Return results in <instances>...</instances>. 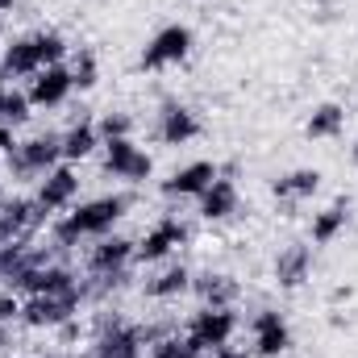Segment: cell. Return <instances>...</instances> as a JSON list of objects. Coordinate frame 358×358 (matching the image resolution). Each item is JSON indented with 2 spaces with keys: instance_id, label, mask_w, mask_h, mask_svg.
<instances>
[{
  "instance_id": "30",
  "label": "cell",
  "mask_w": 358,
  "mask_h": 358,
  "mask_svg": "<svg viewBox=\"0 0 358 358\" xmlns=\"http://www.w3.org/2000/svg\"><path fill=\"white\" fill-rule=\"evenodd\" d=\"M350 296H355V287H350V283H342V287H334V296H329V300H334V304H342V300H350Z\"/></svg>"
},
{
  "instance_id": "27",
  "label": "cell",
  "mask_w": 358,
  "mask_h": 358,
  "mask_svg": "<svg viewBox=\"0 0 358 358\" xmlns=\"http://www.w3.org/2000/svg\"><path fill=\"white\" fill-rule=\"evenodd\" d=\"M71 80H76V88H80V92L96 88V55H92L88 46L76 55V63H71Z\"/></svg>"
},
{
  "instance_id": "4",
  "label": "cell",
  "mask_w": 358,
  "mask_h": 358,
  "mask_svg": "<svg viewBox=\"0 0 358 358\" xmlns=\"http://www.w3.org/2000/svg\"><path fill=\"white\" fill-rule=\"evenodd\" d=\"M187 50H192V29L187 25H163L150 42H146V50H142V59H138V67L142 71H163V67H176L187 59Z\"/></svg>"
},
{
  "instance_id": "23",
  "label": "cell",
  "mask_w": 358,
  "mask_h": 358,
  "mask_svg": "<svg viewBox=\"0 0 358 358\" xmlns=\"http://www.w3.org/2000/svg\"><path fill=\"white\" fill-rule=\"evenodd\" d=\"M150 358H208L187 334H163L159 342H150Z\"/></svg>"
},
{
  "instance_id": "15",
  "label": "cell",
  "mask_w": 358,
  "mask_h": 358,
  "mask_svg": "<svg viewBox=\"0 0 358 358\" xmlns=\"http://www.w3.org/2000/svg\"><path fill=\"white\" fill-rule=\"evenodd\" d=\"M221 176V167L217 163H208V159H200V163H187V167H179L171 179H163V196L167 200H187V196H200L213 179Z\"/></svg>"
},
{
  "instance_id": "14",
  "label": "cell",
  "mask_w": 358,
  "mask_h": 358,
  "mask_svg": "<svg viewBox=\"0 0 358 358\" xmlns=\"http://www.w3.org/2000/svg\"><path fill=\"white\" fill-rule=\"evenodd\" d=\"M192 138H200L196 113H192L187 104H179V100H167V104L159 108V142H163V146H187Z\"/></svg>"
},
{
  "instance_id": "32",
  "label": "cell",
  "mask_w": 358,
  "mask_h": 358,
  "mask_svg": "<svg viewBox=\"0 0 358 358\" xmlns=\"http://www.w3.org/2000/svg\"><path fill=\"white\" fill-rule=\"evenodd\" d=\"M4 346H13V329H8V325H0V350H4Z\"/></svg>"
},
{
  "instance_id": "20",
  "label": "cell",
  "mask_w": 358,
  "mask_h": 358,
  "mask_svg": "<svg viewBox=\"0 0 358 358\" xmlns=\"http://www.w3.org/2000/svg\"><path fill=\"white\" fill-rule=\"evenodd\" d=\"M342 129H346V108H342V104H334V100L317 104V108H313V117L304 121V134H308V138H317V142H325V138H342Z\"/></svg>"
},
{
  "instance_id": "10",
  "label": "cell",
  "mask_w": 358,
  "mask_h": 358,
  "mask_svg": "<svg viewBox=\"0 0 358 358\" xmlns=\"http://www.w3.org/2000/svg\"><path fill=\"white\" fill-rule=\"evenodd\" d=\"M250 329H255V355L259 358H279L292 346V329H287L283 313H275V308H259Z\"/></svg>"
},
{
  "instance_id": "36",
  "label": "cell",
  "mask_w": 358,
  "mask_h": 358,
  "mask_svg": "<svg viewBox=\"0 0 358 358\" xmlns=\"http://www.w3.org/2000/svg\"><path fill=\"white\" fill-rule=\"evenodd\" d=\"M50 358H71V355H50Z\"/></svg>"
},
{
  "instance_id": "22",
  "label": "cell",
  "mask_w": 358,
  "mask_h": 358,
  "mask_svg": "<svg viewBox=\"0 0 358 358\" xmlns=\"http://www.w3.org/2000/svg\"><path fill=\"white\" fill-rule=\"evenodd\" d=\"M96 146H100L96 121H76V125L63 134V163H80V159H88Z\"/></svg>"
},
{
  "instance_id": "28",
  "label": "cell",
  "mask_w": 358,
  "mask_h": 358,
  "mask_svg": "<svg viewBox=\"0 0 358 358\" xmlns=\"http://www.w3.org/2000/svg\"><path fill=\"white\" fill-rule=\"evenodd\" d=\"M13 321H21V296L13 287H4L0 292V325H13Z\"/></svg>"
},
{
  "instance_id": "31",
  "label": "cell",
  "mask_w": 358,
  "mask_h": 358,
  "mask_svg": "<svg viewBox=\"0 0 358 358\" xmlns=\"http://www.w3.org/2000/svg\"><path fill=\"white\" fill-rule=\"evenodd\" d=\"M208 358H246L242 350H234V346H221V350H213Z\"/></svg>"
},
{
  "instance_id": "25",
  "label": "cell",
  "mask_w": 358,
  "mask_h": 358,
  "mask_svg": "<svg viewBox=\"0 0 358 358\" xmlns=\"http://www.w3.org/2000/svg\"><path fill=\"white\" fill-rule=\"evenodd\" d=\"M29 108H34V104H29V96H25V92H0V125H13V129H17V125H25V121H29Z\"/></svg>"
},
{
  "instance_id": "16",
  "label": "cell",
  "mask_w": 358,
  "mask_h": 358,
  "mask_svg": "<svg viewBox=\"0 0 358 358\" xmlns=\"http://www.w3.org/2000/svg\"><path fill=\"white\" fill-rule=\"evenodd\" d=\"M0 71H4V80H34V76L42 71V55H38L34 34H25V38H17V42L4 46Z\"/></svg>"
},
{
  "instance_id": "35",
  "label": "cell",
  "mask_w": 358,
  "mask_h": 358,
  "mask_svg": "<svg viewBox=\"0 0 358 358\" xmlns=\"http://www.w3.org/2000/svg\"><path fill=\"white\" fill-rule=\"evenodd\" d=\"M0 92H4V71H0Z\"/></svg>"
},
{
  "instance_id": "7",
  "label": "cell",
  "mask_w": 358,
  "mask_h": 358,
  "mask_svg": "<svg viewBox=\"0 0 358 358\" xmlns=\"http://www.w3.org/2000/svg\"><path fill=\"white\" fill-rule=\"evenodd\" d=\"M76 196H80V176H76L67 163H59L55 171H46V176H42L34 200L42 204V213H46V217H55V213L71 208V204H76Z\"/></svg>"
},
{
  "instance_id": "6",
  "label": "cell",
  "mask_w": 358,
  "mask_h": 358,
  "mask_svg": "<svg viewBox=\"0 0 358 358\" xmlns=\"http://www.w3.org/2000/svg\"><path fill=\"white\" fill-rule=\"evenodd\" d=\"M155 171V159L146 150L134 146V138H117V142H104V176L125 179V183H146Z\"/></svg>"
},
{
  "instance_id": "13",
  "label": "cell",
  "mask_w": 358,
  "mask_h": 358,
  "mask_svg": "<svg viewBox=\"0 0 358 358\" xmlns=\"http://www.w3.org/2000/svg\"><path fill=\"white\" fill-rule=\"evenodd\" d=\"M271 275H275V283L279 287H300L308 275H313V246L308 242H287L279 255H275V263H271Z\"/></svg>"
},
{
  "instance_id": "24",
  "label": "cell",
  "mask_w": 358,
  "mask_h": 358,
  "mask_svg": "<svg viewBox=\"0 0 358 358\" xmlns=\"http://www.w3.org/2000/svg\"><path fill=\"white\" fill-rule=\"evenodd\" d=\"M96 134H100V146H104V142H117V138H129V134H134V117L121 113V108H108V113H100Z\"/></svg>"
},
{
  "instance_id": "9",
  "label": "cell",
  "mask_w": 358,
  "mask_h": 358,
  "mask_svg": "<svg viewBox=\"0 0 358 358\" xmlns=\"http://www.w3.org/2000/svg\"><path fill=\"white\" fill-rule=\"evenodd\" d=\"M187 242V225L183 221H176V217H163L142 242H138V250H134V259L138 263H163L171 250H179Z\"/></svg>"
},
{
  "instance_id": "11",
  "label": "cell",
  "mask_w": 358,
  "mask_h": 358,
  "mask_svg": "<svg viewBox=\"0 0 358 358\" xmlns=\"http://www.w3.org/2000/svg\"><path fill=\"white\" fill-rule=\"evenodd\" d=\"M192 292H196L200 308H234L242 296V283L225 271H200V275H192Z\"/></svg>"
},
{
  "instance_id": "1",
  "label": "cell",
  "mask_w": 358,
  "mask_h": 358,
  "mask_svg": "<svg viewBox=\"0 0 358 358\" xmlns=\"http://www.w3.org/2000/svg\"><path fill=\"white\" fill-rule=\"evenodd\" d=\"M129 204H134L129 196H96L88 204H80L76 213H67L63 221L50 225L55 250H76L84 238H104V234H113V225L125 217Z\"/></svg>"
},
{
  "instance_id": "29",
  "label": "cell",
  "mask_w": 358,
  "mask_h": 358,
  "mask_svg": "<svg viewBox=\"0 0 358 358\" xmlns=\"http://www.w3.org/2000/svg\"><path fill=\"white\" fill-rule=\"evenodd\" d=\"M17 146V138H13V125H0V155H8Z\"/></svg>"
},
{
  "instance_id": "2",
  "label": "cell",
  "mask_w": 358,
  "mask_h": 358,
  "mask_svg": "<svg viewBox=\"0 0 358 358\" xmlns=\"http://www.w3.org/2000/svg\"><path fill=\"white\" fill-rule=\"evenodd\" d=\"M13 179H42L46 171H55L63 163V138L59 134H38L29 142H17L8 155H4Z\"/></svg>"
},
{
  "instance_id": "34",
  "label": "cell",
  "mask_w": 358,
  "mask_h": 358,
  "mask_svg": "<svg viewBox=\"0 0 358 358\" xmlns=\"http://www.w3.org/2000/svg\"><path fill=\"white\" fill-rule=\"evenodd\" d=\"M13 8V0H0V13H8Z\"/></svg>"
},
{
  "instance_id": "5",
  "label": "cell",
  "mask_w": 358,
  "mask_h": 358,
  "mask_svg": "<svg viewBox=\"0 0 358 358\" xmlns=\"http://www.w3.org/2000/svg\"><path fill=\"white\" fill-rule=\"evenodd\" d=\"M234 334H238V317H234V308H200V313H192V321H187V338H192L204 355L229 346Z\"/></svg>"
},
{
  "instance_id": "12",
  "label": "cell",
  "mask_w": 358,
  "mask_h": 358,
  "mask_svg": "<svg viewBox=\"0 0 358 358\" xmlns=\"http://www.w3.org/2000/svg\"><path fill=\"white\" fill-rule=\"evenodd\" d=\"M134 250H138V242H129V238H108V234H104V238L88 250V275H121V271H129Z\"/></svg>"
},
{
  "instance_id": "19",
  "label": "cell",
  "mask_w": 358,
  "mask_h": 358,
  "mask_svg": "<svg viewBox=\"0 0 358 358\" xmlns=\"http://www.w3.org/2000/svg\"><path fill=\"white\" fill-rule=\"evenodd\" d=\"M317 187H321V171L317 167H296V171H287V176H279L271 183V196L275 200H308Z\"/></svg>"
},
{
  "instance_id": "33",
  "label": "cell",
  "mask_w": 358,
  "mask_h": 358,
  "mask_svg": "<svg viewBox=\"0 0 358 358\" xmlns=\"http://www.w3.org/2000/svg\"><path fill=\"white\" fill-rule=\"evenodd\" d=\"M350 163H355V171H358V142L350 146Z\"/></svg>"
},
{
  "instance_id": "17",
  "label": "cell",
  "mask_w": 358,
  "mask_h": 358,
  "mask_svg": "<svg viewBox=\"0 0 358 358\" xmlns=\"http://www.w3.org/2000/svg\"><path fill=\"white\" fill-rule=\"evenodd\" d=\"M200 217L204 221H225V217H234L238 213V204H242V196H238V183L234 179H225V176H217L200 196Z\"/></svg>"
},
{
  "instance_id": "26",
  "label": "cell",
  "mask_w": 358,
  "mask_h": 358,
  "mask_svg": "<svg viewBox=\"0 0 358 358\" xmlns=\"http://www.w3.org/2000/svg\"><path fill=\"white\" fill-rule=\"evenodd\" d=\"M34 42H38L42 67H55V63H63V55H67V38H63V34H55V29H38V34H34Z\"/></svg>"
},
{
  "instance_id": "18",
  "label": "cell",
  "mask_w": 358,
  "mask_h": 358,
  "mask_svg": "<svg viewBox=\"0 0 358 358\" xmlns=\"http://www.w3.org/2000/svg\"><path fill=\"white\" fill-rule=\"evenodd\" d=\"M346 225H350V200L342 196V200H334L329 208L313 213L308 238H313V246H329V242H338V238L346 234Z\"/></svg>"
},
{
  "instance_id": "21",
  "label": "cell",
  "mask_w": 358,
  "mask_h": 358,
  "mask_svg": "<svg viewBox=\"0 0 358 358\" xmlns=\"http://www.w3.org/2000/svg\"><path fill=\"white\" fill-rule=\"evenodd\" d=\"M142 292H146L150 300H179L183 292H192V271L183 267V263H171L163 275L146 279V287H142Z\"/></svg>"
},
{
  "instance_id": "3",
  "label": "cell",
  "mask_w": 358,
  "mask_h": 358,
  "mask_svg": "<svg viewBox=\"0 0 358 358\" xmlns=\"http://www.w3.org/2000/svg\"><path fill=\"white\" fill-rule=\"evenodd\" d=\"M80 308H84V283L67 296H25L21 300V321L29 329H59V325L76 321Z\"/></svg>"
},
{
  "instance_id": "8",
  "label": "cell",
  "mask_w": 358,
  "mask_h": 358,
  "mask_svg": "<svg viewBox=\"0 0 358 358\" xmlns=\"http://www.w3.org/2000/svg\"><path fill=\"white\" fill-rule=\"evenodd\" d=\"M76 92V80H71V67H63V63H55V67H42L34 80H29V104L34 108H59L67 96Z\"/></svg>"
}]
</instances>
